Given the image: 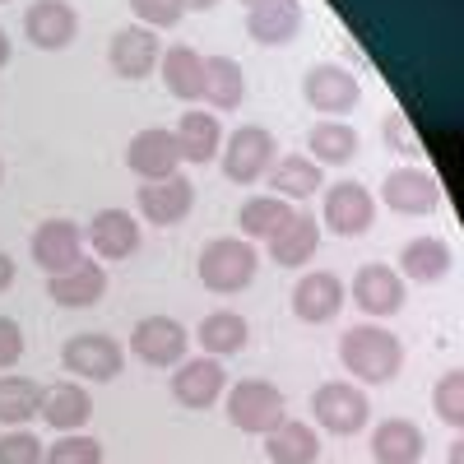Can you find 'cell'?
Returning <instances> with one entry per match:
<instances>
[{"instance_id": "obj_1", "label": "cell", "mask_w": 464, "mask_h": 464, "mask_svg": "<svg viewBox=\"0 0 464 464\" xmlns=\"http://www.w3.org/2000/svg\"><path fill=\"white\" fill-rule=\"evenodd\" d=\"M339 362H343V372L353 381L385 385V381H395L400 367H404V343L385 325H353V330L339 334Z\"/></svg>"}, {"instance_id": "obj_2", "label": "cell", "mask_w": 464, "mask_h": 464, "mask_svg": "<svg viewBox=\"0 0 464 464\" xmlns=\"http://www.w3.org/2000/svg\"><path fill=\"white\" fill-rule=\"evenodd\" d=\"M284 391L275 381H260V376H246L237 381L227 391V418H232V428H242V432H269V428H279L284 422Z\"/></svg>"}, {"instance_id": "obj_3", "label": "cell", "mask_w": 464, "mask_h": 464, "mask_svg": "<svg viewBox=\"0 0 464 464\" xmlns=\"http://www.w3.org/2000/svg\"><path fill=\"white\" fill-rule=\"evenodd\" d=\"M256 265L260 260H256L251 242H242V237H214L200 251V279L214 293H242L256 279Z\"/></svg>"}, {"instance_id": "obj_4", "label": "cell", "mask_w": 464, "mask_h": 464, "mask_svg": "<svg viewBox=\"0 0 464 464\" xmlns=\"http://www.w3.org/2000/svg\"><path fill=\"white\" fill-rule=\"evenodd\" d=\"M312 413L321 428H330L334 437H353L367 428V418H372V400L367 391H358L353 381H325L321 391L312 395Z\"/></svg>"}, {"instance_id": "obj_5", "label": "cell", "mask_w": 464, "mask_h": 464, "mask_svg": "<svg viewBox=\"0 0 464 464\" xmlns=\"http://www.w3.org/2000/svg\"><path fill=\"white\" fill-rule=\"evenodd\" d=\"M218 153H223L227 181L251 186V181H260L269 172V163H275V135H269L265 126H242V130L227 135V144Z\"/></svg>"}, {"instance_id": "obj_6", "label": "cell", "mask_w": 464, "mask_h": 464, "mask_svg": "<svg viewBox=\"0 0 464 464\" xmlns=\"http://www.w3.org/2000/svg\"><path fill=\"white\" fill-rule=\"evenodd\" d=\"M61 358L74 376H84V381H116L126 367V353H121V343H116L111 334H70L65 348H61Z\"/></svg>"}, {"instance_id": "obj_7", "label": "cell", "mask_w": 464, "mask_h": 464, "mask_svg": "<svg viewBox=\"0 0 464 464\" xmlns=\"http://www.w3.org/2000/svg\"><path fill=\"white\" fill-rule=\"evenodd\" d=\"M159 56H163V43H159V33L144 28V24L116 28L111 43H107V61L121 80H149V74L159 70Z\"/></svg>"}, {"instance_id": "obj_8", "label": "cell", "mask_w": 464, "mask_h": 464, "mask_svg": "<svg viewBox=\"0 0 464 464\" xmlns=\"http://www.w3.org/2000/svg\"><path fill=\"white\" fill-rule=\"evenodd\" d=\"M80 33V14H74L70 0H33L24 14V37L37 52H61L74 43Z\"/></svg>"}, {"instance_id": "obj_9", "label": "cell", "mask_w": 464, "mask_h": 464, "mask_svg": "<svg viewBox=\"0 0 464 464\" xmlns=\"http://www.w3.org/2000/svg\"><path fill=\"white\" fill-rule=\"evenodd\" d=\"M140 214L149 223L159 227H172L190 214V205H196V186H190V177L172 172V177H159V181H140V196H135Z\"/></svg>"}, {"instance_id": "obj_10", "label": "cell", "mask_w": 464, "mask_h": 464, "mask_svg": "<svg viewBox=\"0 0 464 464\" xmlns=\"http://www.w3.org/2000/svg\"><path fill=\"white\" fill-rule=\"evenodd\" d=\"M227 391V372L218 358H181L172 372V395L186 409H214Z\"/></svg>"}, {"instance_id": "obj_11", "label": "cell", "mask_w": 464, "mask_h": 464, "mask_svg": "<svg viewBox=\"0 0 464 464\" xmlns=\"http://www.w3.org/2000/svg\"><path fill=\"white\" fill-rule=\"evenodd\" d=\"M33 260L47 275H61L74 260H84V227L74 218H47L33 232Z\"/></svg>"}, {"instance_id": "obj_12", "label": "cell", "mask_w": 464, "mask_h": 464, "mask_svg": "<svg viewBox=\"0 0 464 464\" xmlns=\"http://www.w3.org/2000/svg\"><path fill=\"white\" fill-rule=\"evenodd\" d=\"M302 98L312 102L316 111L339 116V111H353L362 102V84L343 65H312L302 74Z\"/></svg>"}, {"instance_id": "obj_13", "label": "cell", "mask_w": 464, "mask_h": 464, "mask_svg": "<svg viewBox=\"0 0 464 464\" xmlns=\"http://www.w3.org/2000/svg\"><path fill=\"white\" fill-rule=\"evenodd\" d=\"M376 218V200L362 181H334L325 190V227L339 237H358Z\"/></svg>"}, {"instance_id": "obj_14", "label": "cell", "mask_w": 464, "mask_h": 464, "mask_svg": "<svg viewBox=\"0 0 464 464\" xmlns=\"http://www.w3.org/2000/svg\"><path fill=\"white\" fill-rule=\"evenodd\" d=\"M186 343H190V334L172 316H144L135 325V334H130V348L149 367H177L186 358Z\"/></svg>"}, {"instance_id": "obj_15", "label": "cell", "mask_w": 464, "mask_h": 464, "mask_svg": "<svg viewBox=\"0 0 464 464\" xmlns=\"http://www.w3.org/2000/svg\"><path fill=\"white\" fill-rule=\"evenodd\" d=\"M381 200L400 214H437L441 209V186L422 168H395L381 186Z\"/></svg>"}, {"instance_id": "obj_16", "label": "cell", "mask_w": 464, "mask_h": 464, "mask_svg": "<svg viewBox=\"0 0 464 464\" xmlns=\"http://www.w3.org/2000/svg\"><path fill=\"white\" fill-rule=\"evenodd\" d=\"M353 302L362 306L367 316H395L404 306V279L400 269L381 265V260H367L358 275H353Z\"/></svg>"}, {"instance_id": "obj_17", "label": "cell", "mask_w": 464, "mask_h": 464, "mask_svg": "<svg viewBox=\"0 0 464 464\" xmlns=\"http://www.w3.org/2000/svg\"><path fill=\"white\" fill-rule=\"evenodd\" d=\"M126 163H130V172H135L140 181L172 177V172L181 168V153H177L172 130H163V126H149V130H140V135L130 140V149H126Z\"/></svg>"}, {"instance_id": "obj_18", "label": "cell", "mask_w": 464, "mask_h": 464, "mask_svg": "<svg viewBox=\"0 0 464 464\" xmlns=\"http://www.w3.org/2000/svg\"><path fill=\"white\" fill-rule=\"evenodd\" d=\"M343 306V284L339 275H330V269H316V275H302L297 288H293V312L306 321V325H325L339 316Z\"/></svg>"}, {"instance_id": "obj_19", "label": "cell", "mask_w": 464, "mask_h": 464, "mask_svg": "<svg viewBox=\"0 0 464 464\" xmlns=\"http://www.w3.org/2000/svg\"><path fill=\"white\" fill-rule=\"evenodd\" d=\"M172 140H177L181 163H214L218 149H223V121H218L214 111L190 107V111H181V121H177Z\"/></svg>"}, {"instance_id": "obj_20", "label": "cell", "mask_w": 464, "mask_h": 464, "mask_svg": "<svg viewBox=\"0 0 464 464\" xmlns=\"http://www.w3.org/2000/svg\"><path fill=\"white\" fill-rule=\"evenodd\" d=\"M84 242H93V256L102 260H126L140 251V223L126 209H98L84 227Z\"/></svg>"}, {"instance_id": "obj_21", "label": "cell", "mask_w": 464, "mask_h": 464, "mask_svg": "<svg viewBox=\"0 0 464 464\" xmlns=\"http://www.w3.org/2000/svg\"><path fill=\"white\" fill-rule=\"evenodd\" d=\"M302 28V5L297 0H256L246 5V33L260 47H284Z\"/></svg>"}, {"instance_id": "obj_22", "label": "cell", "mask_w": 464, "mask_h": 464, "mask_svg": "<svg viewBox=\"0 0 464 464\" xmlns=\"http://www.w3.org/2000/svg\"><path fill=\"white\" fill-rule=\"evenodd\" d=\"M47 293L56 306H93L107 293V269L98 260H74L61 275H47Z\"/></svg>"}, {"instance_id": "obj_23", "label": "cell", "mask_w": 464, "mask_h": 464, "mask_svg": "<svg viewBox=\"0 0 464 464\" xmlns=\"http://www.w3.org/2000/svg\"><path fill=\"white\" fill-rule=\"evenodd\" d=\"M89 413H93V400H89L84 385H74V381L47 385V391H43V409H37V418H43L47 428H56L61 437L74 432V428H84Z\"/></svg>"}, {"instance_id": "obj_24", "label": "cell", "mask_w": 464, "mask_h": 464, "mask_svg": "<svg viewBox=\"0 0 464 464\" xmlns=\"http://www.w3.org/2000/svg\"><path fill=\"white\" fill-rule=\"evenodd\" d=\"M159 70H163V84H168L172 98H181V102L205 98V56L190 47V43L168 47V52L159 56Z\"/></svg>"}, {"instance_id": "obj_25", "label": "cell", "mask_w": 464, "mask_h": 464, "mask_svg": "<svg viewBox=\"0 0 464 464\" xmlns=\"http://www.w3.org/2000/svg\"><path fill=\"white\" fill-rule=\"evenodd\" d=\"M450 265H455V256H450V246H446L441 237H413V242H404V251H400V279L441 284V279L450 275Z\"/></svg>"}, {"instance_id": "obj_26", "label": "cell", "mask_w": 464, "mask_h": 464, "mask_svg": "<svg viewBox=\"0 0 464 464\" xmlns=\"http://www.w3.org/2000/svg\"><path fill=\"white\" fill-rule=\"evenodd\" d=\"M422 450H428V441H422L418 422H409V418H385L381 428L372 432L376 464H418Z\"/></svg>"}, {"instance_id": "obj_27", "label": "cell", "mask_w": 464, "mask_h": 464, "mask_svg": "<svg viewBox=\"0 0 464 464\" xmlns=\"http://www.w3.org/2000/svg\"><path fill=\"white\" fill-rule=\"evenodd\" d=\"M316 246H321V227H316V218L312 214H297L293 209V218L269 237V256H275V265H284V269H297V265H306L316 256Z\"/></svg>"}, {"instance_id": "obj_28", "label": "cell", "mask_w": 464, "mask_h": 464, "mask_svg": "<svg viewBox=\"0 0 464 464\" xmlns=\"http://www.w3.org/2000/svg\"><path fill=\"white\" fill-rule=\"evenodd\" d=\"M269 186H275L279 200H306L316 196L321 181H325V168H316V159H306V153H284L279 163H269Z\"/></svg>"}, {"instance_id": "obj_29", "label": "cell", "mask_w": 464, "mask_h": 464, "mask_svg": "<svg viewBox=\"0 0 464 464\" xmlns=\"http://www.w3.org/2000/svg\"><path fill=\"white\" fill-rule=\"evenodd\" d=\"M265 455L275 459V464H316L321 441H316V432L306 428V422L284 418L279 428H269V432H265Z\"/></svg>"}, {"instance_id": "obj_30", "label": "cell", "mask_w": 464, "mask_h": 464, "mask_svg": "<svg viewBox=\"0 0 464 464\" xmlns=\"http://www.w3.org/2000/svg\"><path fill=\"white\" fill-rule=\"evenodd\" d=\"M200 348H205V358H232V353H242L246 348V339H251V330H246V321L237 316V312H209L205 321H200Z\"/></svg>"}, {"instance_id": "obj_31", "label": "cell", "mask_w": 464, "mask_h": 464, "mask_svg": "<svg viewBox=\"0 0 464 464\" xmlns=\"http://www.w3.org/2000/svg\"><path fill=\"white\" fill-rule=\"evenodd\" d=\"M246 98V74L232 56H209L205 61V102H214L218 111H232L242 107Z\"/></svg>"}, {"instance_id": "obj_32", "label": "cell", "mask_w": 464, "mask_h": 464, "mask_svg": "<svg viewBox=\"0 0 464 464\" xmlns=\"http://www.w3.org/2000/svg\"><path fill=\"white\" fill-rule=\"evenodd\" d=\"M43 391L47 385H37L28 376H5L0 372V422H5V428H24L28 418H37V409H43Z\"/></svg>"}, {"instance_id": "obj_33", "label": "cell", "mask_w": 464, "mask_h": 464, "mask_svg": "<svg viewBox=\"0 0 464 464\" xmlns=\"http://www.w3.org/2000/svg\"><path fill=\"white\" fill-rule=\"evenodd\" d=\"M288 218H293V205H284L279 196H251V200L242 205V214H237L242 232H246V237H260V242L275 237Z\"/></svg>"}, {"instance_id": "obj_34", "label": "cell", "mask_w": 464, "mask_h": 464, "mask_svg": "<svg viewBox=\"0 0 464 464\" xmlns=\"http://www.w3.org/2000/svg\"><path fill=\"white\" fill-rule=\"evenodd\" d=\"M306 144H312V159L316 163L339 168V163H348L358 153V130L343 126V121H321L312 135H306Z\"/></svg>"}, {"instance_id": "obj_35", "label": "cell", "mask_w": 464, "mask_h": 464, "mask_svg": "<svg viewBox=\"0 0 464 464\" xmlns=\"http://www.w3.org/2000/svg\"><path fill=\"white\" fill-rule=\"evenodd\" d=\"M43 464H102V441L84 432H65L47 446Z\"/></svg>"}, {"instance_id": "obj_36", "label": "cell", "mask_w": 464, "mask_h": 464, "mask_svg": "<svg viewBox=\"0 0 464 464\" xmlns=\"http://www.w3.org/2000/svg\"><path fill=\"white\" fill-rule=\"evenodd\" d=\"M432 404H437V418L446 428H464V372H446L437 381Z\"/></svg>"}, {"instance_id": "obj_37", "label": "cell", "mask_w": 464, "mask_h": 464, "mask_svg": "<svg viewBox=\"0 0 464 464\" xmlns=\"http://www.w3.org/2000/svg\"><path fill=\"white\" fill-rule=\"evenodd\" d=\"M47 446L37 441V432H5L0 437V464H43Z\"/></svg>"}, {"instance_id": "obj_38", "label": "cell", "mask_w": 464, "mask_h": 464, "mask_svg": "<svg viewBox=\"0 0 464 464\" xmlns=\"http://www.w3.org/2000/svg\"><path fill=\"white\" fill-rule=\"evenodd\" d=\"M130 10H135V19H144V28H172V24H181V14H186V0H130Z\"/></svg>"}, {"instance_id": "obj_39", "label": "cell", "mask_w": 464, "mask_h": 464, "mask_svg": "<svg viewBox=\"0 0 464 464\" xmlns=\"http://www.w3.org/2000/svg\"><path fill=\"white\" fill-rule=\"evenodd\" d=\"M381 135H385V149H395V153H409V159H418L422 153V140L413 135V126H409V116L395 107V111H385V126H381Z\"/></svg>"}, {"instance_id": "obj_40", "label": "cell", "mask_w": 464, "mask_h": 464, "mask_svg": "<svg viewBox=\"0 0 464 464\" xmlns=\"http://www.w3.org/2000/svg\"><path fill=\"white\" fill-rule=\"evenodd\" d=\"M24 353V330L10 321V316H0V372H10Z\"/></svg>"}, {"instance_id": "obj_41", "label": "cell", "mask_w": 464, "mask_h": 464, "mask_svg": "<svg viewBox=\"0 0 464 464\" xmlns=\"http://www.w3.org/2000/svg\"><path fill=\"white\" fill-rule=\"evenodd\" d=\"M10 284H14V260H10L5 251H0V293H5Z\"/></svg>"}, {"instance_id": "obj_42", "label": "cell", "mask_w": 464, "mask_h": 464, "mask_svg": "<svg viewBox=\"0 0 464 464\" xmlns=\"http://www.w3.org/2000/svg\"><path fill=\"white\" fill-rule=\"evenodd\" d=\"M10 56H14V47H10V33H5V28H0V70H5V65H10Z\"/></svg>"}, {"instance_id": "obj_43", "label": "cell", "mask_w": 464, "mask_h": 464, "mask_svg": "<svg viewBox=\"0 0 464 464\" xmlns=\"http://www.w3.org/2000/svg\"><path fill=\"white\" fill-rule=\"evenodd\" d=\"M450 464H464V441H450Z\"/></svg>"}, {"instance_id": "obj_44", "label": "cell", "mask_w": 464, "mask_h": 464, "mask_svg": "<svg viewBox=\"0 0 464 464\" xmlns=\"http://www.w3.org/2000/svg\"><path fill=\"white\" fill-rule=\"evenodd\" d=\"M218 0H186V10H214Z\"/></svg>"}, {"instance_id": "obj_45", "label": "cell", "mask_w": 464, "mask_h": 464, "mask_svg": "<svg viewBox=\"0 0 464 464\" xmlns=\"http://www.w3.org/2000/svg\"><path fill=\"white\" fill-rule=\"evenodd\" d=\"M242 5H256V0H242Z\"/></svg>"}, {"instance_id": "obj_46", "label": "cell", "mask_w": 464, "mask_h": 464, "mask_svg": "<svg viewBox=\"0 0 464 464\" xmlns=\"http://www.w3.org/2000/svg\"><path fill=\"white\" fill-rule=\"evenodd\" d=\"M0 177H5V163H0Z\"/></svg>"}, {"instance_id": "obj_47", "label": "cell", "mask_w": 464, "mask_h": 464, "mask_svg": "<svg viewBox=\"0 0 464 464\" xmlns=\"http://www.w3.org/2000/svg\"><path fill=\"white\" fill-rule=\"evenodd\" d=\"M0 5H10V0H0Z\"/></svg>"}]
</instances>
